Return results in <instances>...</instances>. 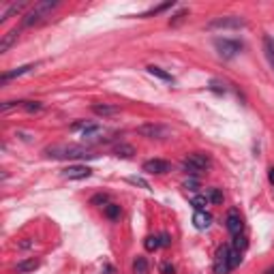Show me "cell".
Here are the masks:
<instances>
[{"label": "cell", "mask_w": 274, "mask_h": 274, "mask_svg": "<svg viewBox=\"0 0 274 274\" xmlns=\"http://www.w3.org/2000/svg\"><path fill=\"white\" fill-rule=\"evenodd\" d=\"M45 154L51 159H92L95 154H90V150L84 146H75V144H60V146H49L45 148Z\"/></svg>", "instance_id": "cell-1"}, {"label": "cell", "mask_w": 274, "mask_h": 274, "mask_svg": "<svg viewBox=\"0 0 274 274\" xmlns=\"http://www.w3.org/2000/svg\"><path fill=\"white\" fill-rule=\"evenodd\" d=\"M56 7H58V2H51V0H43V2L34 4V7L26 13L24 26H37V24H41L51 13V9H56Z\"/></svg>", "instance_id": "cell-2"}, {"label": "cell", "mask_w": 274, "mask_h": 274, "mask_svg": "<svg viewBox=\"0 0 274 274\" xmlns=\"http://www.w3.org/2000/svg\"><path fill=\"white\" fill-rule=\"evenodd\" d=\"M210 165H212L210 157L208 154H204V152H193L182 161L184 172L191 174V176H197L201 172H206V169H210Z\"/></svg>", "instance_id": "cell-3"}, {"label": "cell", "mask_w": 274, "mask_h": 274, "mask_svg": "<svg viewBox=\"0 0 274 274\" xmlns=\"http://www.w3.org/2000/svg\"><path fill=\"white\" fill-rule=\"evenodd\" d=\"M214 49L219 51V56L223 60H231L242 49V43L236 39H214Z\"/></svg>", "instance_id": "cell-4"}, {"label": "cell", "mask_w": 274, "mask_h": 274, "mask_svg": "<svg viewBox=\"0 0 274 274\" xmlns=\"http://www.w3.org/2000/svg\"><path fill=\"white\" fill-rule=\"evenodd\" d=\"M229 253H231V246H221V249L216 251V259H214V274H227V272H231Z\"/></svg>", "instance_id": "cell-5"}, {"label": "cell", "mask_w": 274, "mask_h": 274, "mask_svg": "<svg viewBox=\"0 0 274 274\" xmlns=\"http://www.w3.org/2000/svg\"><path fill=\"white\" fill-rule=\"evenodd\" d=\"M246 22L242 17H236V15H229V17H216L208 24V30H216V28H244Z\"/></svg>", "instance_id": "cell-6"}, {"label": "cell", "mask_w": 274, "mask_h": 274, "mask_svg": "<svg viewBox=\"0 0 274 274\" xmlns=\"http://www.w3.org/2000/svg\"><path fill=\"white\" fill-rule=\"evenodd\" d=\"M137 133L148 139H163L169 135V129L163 125H142V127H137Z\"/></svg>", "instance_id": "cell-7"}, {"label": "cell", "mask_w": 274, "mask_h": 274, "mask_svg": "<svg viewBox=\"0 0 274 274\" xmlns=\"http://www.w3.org/2000/svg\"><path fill=\"white\" fill-rule=\"evenodd\" d=\"M225 225H227V231H229L231 236H238V234H242V229H244V221H242L240 212H238L236 208H231L229 212H227Z\"/></svg>", "instance_id": "cell-8"}, {"label": "cell", "mask_w": 274, "mask_h": 274, "mask_svg": "<svg viewBox=\"0 0 274 274\" xmlns=\"http://www.w3.org/2000/svg\"><path fill=\"white\" fill-rule=\"evenodd\" d=\"M144 172L146 174H157V176H163L167 172H172V163L169 161H163V159H150V161L144 163Z\"/></svg>", "instance_id": "cell-9"}, {"label": "cell", "mask_w": 274, "mask_h": 274, "mask_svg": "<svg viewBox=\"0 0 274 274\" xmlns=\"http://www.w3.org/2000/svg\"><path fill=\"white\" fill-rule=\"evenodd\" d=\"M92 169L86 167V165H71V167L63 169V176L66 180H84V178H90Z\"/></svg>", "instance_id": "cell-10"}, {"label": "cell", "mask_w": 274, "mask_h": 274, "mask_svg": "<svg viewBox=\"0 0 274 274\" xmlns=\"http://www.w3.org/2000/svg\"><path fill=\"white\" fill-rule=\"evenodd\" d=\"M103 135H105V129L99 127V125H90L86 131H81V139H84L86 144L99 142V139H103Z\"/></svg>", "instance_id": "cell-11"}, {"label": "cell", "mask_w": 274, "mask_h": 274, "mask_svg": "<svg viewBox=\"0 0 274 274\" xmlns=\"http://www.w3.org/2000/svg\"><path fill=\"white\" fill-rule=\"evenodd\" d=\"M32 69H34V64H24V66H17V69L7 71V73H2V75H0V81H2V84H7L9 80H13V77H19V75L30 73V71H32Z\"/></svg>", "instance_id": "cell-12"}, {"label": "cell", "mask_w": 274, "mask_h": 274, "mask_svg": "<svg viewBox=\"0 0 274 274\" xmlns=\"http://www.w3.org/2000/svg\"><path fill=\"white\" fill-rule=\"evenodd\" d=\"M210 223H212V216L206 210H197L193 214V225L197 227V229H208Z\"/></svg>", "instance_id": "cell-13"}, {"label": "cell", "mask_w": 274, "mask_h": 274, "mask_svg": "<svg viewBox=\"0 0 274 274\" xmlns=\"http://www.w3.org/2000/svg\"><path fill=\"white\" fill-rule=\"evenodd\" d=\"M263 54H266L268 64L274 69V39L270 34H263Z\"/></svg>", "instance_id": "cell-14"}, {"label": "cell", "mask_w": 274, "mask_h": 274, "mask_svg": "<svg viewBox=\"0 0 274 274\" xmlns=\"http://www.w3.org/2000/svg\"><path fill=\"white\" fill-rule=\"evenodd\" d=\"M92 112H95L97 116H103V118H105V116H113V113H118L120 110H118L116 105H105V103L101 105V103H95V105H92Z\"/></svg>", "instance_id": "cell-15"}, {"label": "cell", "mask_w": 274, "mask_h": 274, "mask_svg": "<svg viewBox=\"0 0 274 274\" xmlns=\"http://www.w3.org/2000/svg\"><path fill=\"white\" fill-rule=\"evenodd\" d=\"M17 28L15 30H9L7 34H4L2 37V41H0V54H4V51H9V48H11V45L15 43V41H17Z\"/></svg>", "instance_id": "cell-16"}, {"label": "cell", "mask_w": 274, "mask_h": 274, "mask_svg": "<svg viewBox=\"0 0 274 274\" xmlns=\"http://www.w3.org/2000/svg\"><path fill=\"white\" fill-rule=\"evenodd\" d=\"M39 268V259H24V261H17V266H15V270L22 272V274H28V272H34Z\"/></svg>", "instance_id": "cell-17"}, {"label": "cell", "mask_w": 274, "mask_h": 274, "mask_svg": "<svg viewBox=\"0 0 274 274\" xmlns=\"http://www.w3.org/2000/svg\"><path fill=\"white\" fill-rule=\"evenodd\" d=\"M113 154H116L118 159H131L133 154H135V148H133L131 144H120V146H116Z\"/></svg>", "instance_id": "cell-18"}, {"label": "cell", "mask_w": 274, "mask_h": 274, "mask_svg": "<svg viewBox=\"0 0 274 274\" xmlns=\"http://www.w3.org/2000/svg\"><path fill=\"white\" fill-rule=\"evenodd\" d=\"M133 274H148V261H146V257L137 255L135 259H133Z\"/></svg>", "instance_id": "cell-19"}, {"label": "cell", "mask_w": 274, "mask_h": 274, "mask_svg": "<svg viewBox=\"0 0 274 274\" xmlns=\"http://www.w3.org/2000/svg\"><path fill=\"white\" fill-rule=\"evenodd\" d=\"M17 107H22L28 113H34V112H41L43 110V103L39 101H17Z\"/></svg>", "instance_id": "cell-20"}, {"label": "cell", "mask_w": 274, "mask_h": 274, "mask_svg": "<svg viewBox=\"0 0 274 274\" xmlns=\"http://www.w3.org/2000/svg\"><path fill=\"white\" fill-rule=\"evenodd\" d=\"M148 73H150V75H154V77H159V80H163V81H174V77L169 75L167 71H163L161 66L150 64V66H148Z\"/></svg>", "instance_id": "cell-21"}, {"label": "cell", "mask_w": 274, "mask_h": 274, "mask_svg": "<svg viewBox=\"0 0 274 274\" xmlns=\"http://www.w3.org/2000/svg\"><path fill=\"white\" fill-rule=\"evenodd\" d=\"M26 7H28V4H26V2H13V4H11V7H9V9H7V11H4V13H2V17H0V22H7V19H9V17H11V15H13V13H19V11H24V9H26Z\"/></svg>", "instance_id": "cell-22"}, {"label": "cell", "mask_w": 274, "mask_h": 274, "mask_svg": "<svg viewBox=\"0 0 274 274\" xmlns=\"http://www.w3.org/2000/svg\"><path fill=\"white\" fill-rule=\"evenodd\" d=\"M210 201H208V197L206 195H195L193 199H191V206H193L195 210H206V206H208Z\"/></svg>", "instance_id": "cell-23"}, {"label": "cell", "mask_w": 274, "mask_h": 274, "mask_svg": "<svg viewBox=\"0 0 274 274\" xmlns=\"http://www.w3.org/2000/svg\"><path fill=\"white\" fill-rule=\"evenodd\" d=\"M105 216L107 219H112V221H116L118 216H120V206L118 204H107L105 206Z\"/></svg>", "instance_id": "cell-24"}, {"label": "cell", "mask_w": 274, "mask_h": 274, "mask_svg": "<svg viewBox=\"0 0 274 274\" xmlns=\"http://www.w3.org/2000/svg\"><path fill=\"white\" fill-rule=\"evenodd\" d=\"M231 246H234L236 251L242 253V251L246 249V246H249V242H246V238L242 236V234H238V236H234V242H231Z\"/></svg>", "instance_id": "cell-25"}, {"label": "cell", "mask_w": 274, "mask_h": 274, "mask_svg": "<svg viewBox=\"0 0 274 274\" xmlns=\"http://www.w3.org/2000/svg\"><path fill=\"white\" fill-rule=\"evenodd\" d=\"M206 197H208L210 204H223V193H221L219 189H210Z\"/></svg>", "instance_id": "cell-26"}, {"label": "cell", "mask_w": 274, "mask_h": 274, "mask_svg": "<svg viewBox=\"0 0 274 274\" xmlns=\"http://www.w3.org/2000/svg\"><path fill=\"white\" fill-rule=\"evenodd\" d=\"M144 246H146V251H157L159 246H161V242H159V236H148L146 240H144Z\"/></svg>", "instance_id": "cell-27"}, {"label": "cell", "mask_w": 274, "mask_h": 274, "mask_svg": "<svg viewBox=\"0 0 274 274\" xmlns=\"http://www.w3.org/2000/svg\"><path fill=\"white\" fill-rule=\"evenodd\" d=\"M90 204H95V206H99V204L107 206V204H110V197H107L105 193H99V195H95V197L90 199Z\"/></svg>", "instance_id": "cell-28"}, {"label": "cell", "mask_w": 274, "mask_h": 274, "mask_svg": "<svg viewBox=\"0 0 274 274\" xmlns=\"http://www.w3.org/2000/svg\"><path fill=\"white\" fill-rule=\"evenodd\" d=\"M129 182H131V184H139V187H144L146 191H150V184L144 178H129Z\"/></svg>", "instance_id": "cell-29"}, {"label": "cell", "mask_w": 274, "mask_h": 274, "mask_svg": "<svg viewBox=\"0 0 274 274\" xmlns=\"http://www.w3.org/2000/svg\"><path fill=\"white\" fill-rule=\"evenodd\" d=\"M159 242H161V246H169L172 244V238H169V234H161L159 236Z\"/></svg>", "instance_id": "cell-30"}, {"label": "cell", "mask_w": 274, "mask_h": 274, "mask_svg": "<svg viewBox=\"0 0 274 274\" xmlns=\"http://www.w3.org/2000/svg\"><path fill=\"white\" fill-rule=\"evenodd\" d=\"M210 88L214 92H225V84H219V81H210Z\"/></svg>", "instance_id": "cell-31"}, {"label": "cell", "mask_w": 274, "mask_h": 274, "mask_svg": "<svg viewBox=\"0 0 274 274\" xmlns=\"http://www.w3.org/2000/svg\"><path fill=\"white\" fill-rule=\"evenodd\" d=\"M161 272H163V274H174L176 268L172 266V263H163V266H161Z\"/></svg>", "instance_id": "cell-32"}, {"label": "cell", "mask_w": 274, "mask_h": 274, "mask_svg": "<svg viewBox=\"0 0 274 274\" xmlns=\"http://www.w3.org/2000/svg\"><path fill=\"white\" fill-rule=\"evenodd\" d=\"M184 187L191 189V191H197V180H193V178L187 180V184H184Z\"/></svg>", "instance_id": "cell-33"}, {"label": "cell", "mask_w": 274, "mask_h": 274, "mask_svg": "<svg viewBox=\"0 0 274 274\" xmlns=\"http://www.w3.org/2000/svg\"><path fill=\"white\" fill-rule=\"evenodd\" d=\"M184 15H187V11H180L178 15H174V19H169V24H178V22H180V19H182V17H184Z\"/></svg>", "instance_id": "cell-34"}, {"label": "cell", "mask_w": 274, "mask_h": 274, "mask_svg": "<svg viewBox=\"0 0 274 274\" xmlns=\"http://www.w3.org/2000/svg\"><path fill=\"white\" fill-rule=\"evenodd\" d=\"M270 184H274V167L270 169Z\"/></svg>", "instance_id": "cell-35"}, {"label": "cell", "mask_w": 274, "mask_h": 274, "mask_svg": "<svg viewBox=\"0 0 274 274\" xmlns=\"http://www.w3.org/2000/svg\"><path fill=\"white\" fill-rule=\"evenodd\" d=\"M263 274H274V266H272V268H268V270L263 272Z\"/></svg>", "instance_id": "cell-36"}]
</instances>
